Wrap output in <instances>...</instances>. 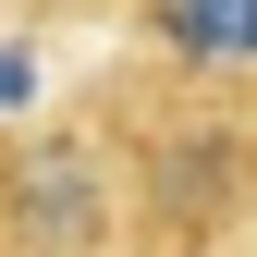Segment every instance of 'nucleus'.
<instances>
[{"mask_svg": "<svg viewBox=\"0 0 257 257\" xmlns=\"http://www.w3.org/2000/svg\"><path fill=\"white\" fill-rule=\"evenodd\" d=\"M74 110L122 159L135 257H257V74L172 49H110Z\"/></svg>", "mask_w": 257, "mask_h": 257, "instance_id": "1", "label": "nucleus"}, {"mask_svg": "<svg viewBox=\"0 0 257 257\" xmlns=\"http://www.w3.org/2000/svg\"><path fill=\"white\" fill-rule=\"evenodd\" d=\"M0 257H135L122 159L86 110L0 122Z\"/></svg>", "mask_w": 257, "mask_h": 257, "instance_id": "2", "label": "nucleus"}, {"mask_svg": "<svg viewBox=\"0 0 257 257\" xmlns=\"http://www.w3.org/2000/svg\"><path fill=\"white\" fill-rule=\"evenodd\" d=\"M13 13H74V0H13ZM86 13H122V49L257 74V0H86Z\"/></svg>", "mask_w": 257, "mask_h": 257, "instance_id": "3", "label": "nucleus"}]
</instances>
